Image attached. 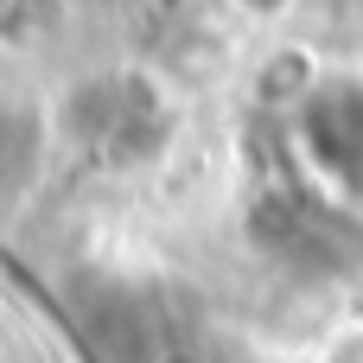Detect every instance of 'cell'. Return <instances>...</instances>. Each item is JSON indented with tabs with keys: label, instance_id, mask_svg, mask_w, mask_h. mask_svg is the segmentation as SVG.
<instances>
[{
	"label": "cell",
	"instance_id": "1",
	"mask_svg": "<svg viewBox=\"0 0 363 363\" xmlns=\"http://www.w3.org/2000/svg\"><path fill=\"white\" fill-rule=\"evenodd\" d=\"M294 147H300V166L313 172V185L338 211H363V83L357 77H325L300 96Z\"/></svg>",
	"mask_w": 363,
	"mask_h": 363
}]
</instances>
